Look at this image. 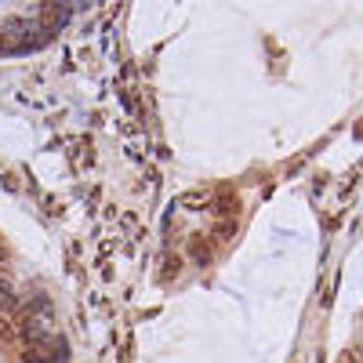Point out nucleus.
Segmentation results:
<instances>
[{"instance_id":"obj_1","label":"nucleus","mask_w":363,"mask_h":363,"mask_svg":"<svg viewBox=\"0 0 363 363\" xmlns=\"http://www.w3.org/2000/svg\"><path fill=\"white\" fill-rule=\"evenodd\" d=\"M341 363H345V360H341Z\"/></svg>"}]
</instances>
